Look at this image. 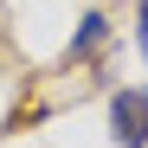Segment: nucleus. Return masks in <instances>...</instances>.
<instances>
[{
  "instance_id": "7ed1b4c3",
  "label": "nucleus",
  "mask_w": 148,
  "mask_h": 148,
  "mask_svg": "<svg viewBox=\"0 0 148 148\" xmlns=\"http://www.w3.org/2000/svg\"><path fill=\"white\" fill-rule=\"evenodd\" d=\"M135 45H142V58H148V0H142V19H135Z\"/></svg>"
},
{
  "instance_id": "f03ea898",
  "label": "nucleus",
  "mask_w": 148,
  "mask_h": 148,
  "mask_svg": "<svg viewBox=\"0 0 148 148\" xmlns=\"http://www.w3.org/2000/svg\"><path fill=\"white\" fill-rule=\"evenodd\" d=\"M103 39H110V19H103V13H84V19H77V32H71V45H64V64L97 58V52H103Z\"/></svg>"
},
{
  "instance_id": "f257e3e1",
  "label": "nucleus",
  "mask_w": 148,
  "mask_h": 148,
  "mask_svg": "<svg viewBox=\"0 0 148 148\" xmlns=\"http://www.w3.org/2000/svg\"><path fill=\"white\" fill-rule=\"evenodd\" d=\"M110 135L116 148H148V90H116L110 97Z\"/></svg>"
}]
</instances>
